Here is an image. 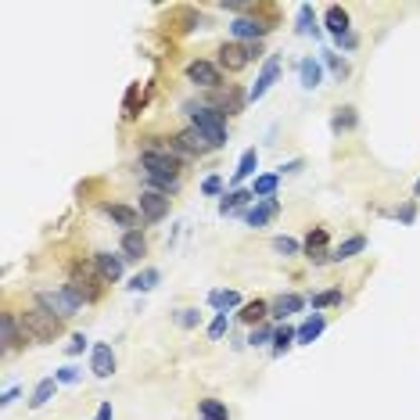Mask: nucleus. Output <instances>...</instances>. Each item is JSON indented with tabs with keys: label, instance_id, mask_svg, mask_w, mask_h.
<instances>
[{
	"label": "nucleus",
	"instance_id": "nucleus-1",
	"mask_svg": "<svg viewBox=\"0 0 420 420\" xmlns=\"http://www.w3.org/2000/svg\"><path fill=\"white\" fill-rule=\"evenodd\" d=\"M18 327H22L25 341H36V345H47V341H54L57 334H62V320H57L54 313H47L43 306L25 309L18 316Z\"/></svg>",
	"mask_w": 420,
	"mask_h": 420
},
{
	"label": "nucleus",
	"instance_id": "nucleus-2",
	"mask_svg": "<svg viewBox=\"0 0 420 420\" xmlns=\"http://www.w3.org/2000/svg\"><path fill=\"white\" fill-rule=\"evenodd\" d=\"M191 111V126L212 144V147H223L226 144V115L212 104H187Z\"/></svg>",
	"mask_w": 420,
	"mask_h": 420
},
{
	"label": "nucleus",
	"instance_id": "nucleus-3",
	"mask_svg": "<svg viewBox=\"0 0 420 420\" xmlns=\"http://www.w3.org/2000/svg\"><path fill=\"white\" fill-rule=\"evenodd\" d=\"M36 306H43L57 320H69V316H76L83 309V298L72 287H57V291H36Z\"/></svg>",
	"mask_w": 420,
	"mask_h": 420
},
{
	"label": "nucleus",
	"instance_id": "nucleus-4",
	"mask_svg": "<svg viewBox=\"0 0 420 420\" xmlns=\"http://www.w3.org/2000/svg\"><path fill=\"white\" fill-rule=\"evenodd\" d=\"M101 284H108V280L101 277L97 266H90V262H76V266H72L69 287L83 298V302H94V298H101Z\"/></svg>",
	"mask_w": 420,
	"mask_h": 420
},
{
	"label": "nucleus",
	"instance_id": "nucleus-5",
	"mask_svg": "<svg viewBox=\"0 0 420 420\" xmlns=\"http://www.w3.org/2000/svg\"><path fill=\"white\" fill-rule=\"evenodd\" d=\"M262 57V43H223L219 47V69L226 72H241L248 69V62Z\"/></svg>",
	"mask_w": 420,
	"mask_h": 420
},
{
	"label": "nucleus",
	"instance_id": "nucleus-6",
	"mask_svg": "<svg viewBox=\"0 0 420 420\" xmlns=\"http://www.w3.org/2000/svg\"><path fill=\"white\" fill-rule=\"evenodd\" d=\"M169 216V194H158V191H144L140 194V219L144 223H158Z\"/></svg>",
	"mask_w": 420,
	"mask_h": 420
},
{
	"label": "nucleus",
	"instance_id": "nucleus-7",
	"mask_svg": "<svg viewBox=\"0 0 420 420\" xmlns=\"http://www.w3.org/2000/svg\"><path fill=\"white\" fill-rule=\"evenodd\" d=\"M277 76H280V57L269 54L266 65H262V72H259V79H255V86L248 90V101H262V97L269 94V86L277 83Z\"/></svg>",
	"mask_w": 420,
	"mask_h": 420
},
{
	"label": "nucleus",
	"instance_id": "nucleus-8",
	"mask_svg": "<svg viewBox=\"0 0 420 420\" xmlns=\"http://www.w3.org/2000/svg\"><path fill=\"white\" fill-rule=\"evenodd\" d=\"M230 29H233V36L241 40V43H259V40H262V36H266V33H269V29H273V25L259 22L255 15H241V18H237Z\"/></svg>",
	"mask_w": 420,
	"mask_h": 420
},
{
	"label": "nucleus",
	"instance_id": "nucleus-9",
	"mask_svg": "<svg viewBox=\"0 0 420 420\" xmlns=\"http://www.w3.org/2000/svg\"><path fill=\"white\" fill-rule=\"evenodd\" d=\"M176 151H179V158H187V155H205V151H212V144H208L194 126H187V130H179L176 133Z\"/></svg>",
	"mask_w": 420,
	"mask_h": 420
},
{
	"label": "nucleus",
	"instance_id": "nucleus-10",
	"mask_svg": "<svg viewBox=\"0 0 420 420\" xmlns=\"http://www.w3.org/2000/svg\"><path fill=\"white\" fill-rule=\"evenodd\" d=\"M187 79L191 83H198V86H205V90H219V83H223V76H219V65H212V62H191L187 65Z\"/></svg>",
	"mask_w": 420,
	"mask_h": 420
},
{
	"label": "nucleus",
	"instance_id": "nucleus-11",
	"mask_svg": "<svg viewBox=\"0 0 420 420\" xmlns=\"http://www.w3.org/2000/svg\"><path fill=\"white\" fill-rule=\"evenodd\" d=\"M277 212H280V201H277V198H262V201H255L252 208H245L241 219H245L248 226H255V230H259V226H266L269 219H273Z\"/></svg>",
	"mask_w": 420,
	"mask_h": 420
},
{
	"label": "nucleus",
	"instance_id": "nucleus-12",
	"mask_svg": "<svg viewBox=\"0 0 420 420\" xmlns=\"http://www.w3.org/2000/svg\"><path fill=\"white\" fill-rule=\"evenodd\" d=\"M90 370H94V377H101V381L115 374V352H111V345H104V341L94 345V352H90Z\"/></svg>",
	"mask_w": 420,
	"mask_h": 420
},
{
	"label": "nucleus",
	"instance_id": "nucleus-13",
	"mask_svg": "<svg viewBox=\"0 0 420 420\" xmlns=\"http://www.w3.org/2000/svg\"><path fill=\"white\" fill-rule=\"evenodd\" d=\"M306 306V298L302 294H277L273 298V302H269V316H277V320H287L291 313H298V309H302Z\"/></svg>",
	"mask_w": 420,
	"mask_h": 420
},
{
	"label": "nucleus",
	"instance_id": "nucleus-14",
	"mask_svg": "<svg viewBox=\"0 0 420 420\" xmlns=\"http://www.w3.org/2000/svg\"><path fill=\"white\" fill-rule=\"evenodd\" d=\"M123 262H126V259H123V255H115V252H97V255H94V266L101 269V277L111 280V284L123 277Z\"/></svg>",
	"mask_w": 420,
	"mask_h": 420
},
{
	"label": "nucleus",
	"instance_id": "nucleus-15",
	"mask_svg": "<svg viewBox=\"0 0 420 420\" xmlns=\"http://www.w3.org/2000/svg\"><path fill=\"white\" fill-rule=\"evenodd\" d=\"M104 216H108V219H115V223L123 226L126 233L140 226V212H137V208H130V205H104Z\"/></svg>",
	"mask_w": 420,
	"mask_h": 420
},
{
	"label": "nucleus",
	"instance_id": "nucleus-16",
	"mask_svg": "<svg viewBox=\"0 0 420 420\" xmlns=\"http://www.w3.org/2000/svg\"><path fill=\"white\" fill-rule=\"evenodd\" d=\"M118 252H123V259H133V262H140V259L147 255V237H144L140 230H130V233H123V245H118Z\"/></svg>",
	"mask_w": 420,
	"mask_h": 420
},
{
	"label": "nucleus",
	"instance_id": "nucleus-17",
	"mask_svg": "<svg viewBox=\"0 0 420 420\" xmlns=\"http://www.w3.org/2000/svg\"><path fill=\"white\" fill-rule=\"evenodd\" d=\"M0 341H4V352H11V348H18V345L25 341L22 327H18V320H15L11 313L0 316Z\"/></svg>",
	"mask_w": 420,
	"mask_h": 420
},
{
	"label": "nucleus",
	"instance_id": "nucleus-18",
	"mask_svg": "<svg viewBox=\"0 0 420 420\" xmlns=\"http://www.w3.org/2000/svg\"><path fill=\"white\" fill-rule=\"evenodd\" d=\"M306 259L309 262H327V259H331V255H327V230L323 226L309 230V237H306Z\"/></svg>",
	"mask_w": 420,
	"mask_h": 420
},
{
	"label": "nucleus",
	"instance_id": "nucleus-19",
	"mask_svg": "<svg viewBox=\"0 0 420 420\" xmlns=\"http://www.w3.org/2000/svg\"><path fill=\"white\" fill-rule=\"evenodd\" d=\"M298 79H302L306 90H316L323 83V62H316V57H302V62H298Z\"/></svg>",
	"mask_w": 420,
	"mask_h": 420
},
{
	"label": "nucleus",
	"instance_id": "nucleus-20",
	"mask_svg": "<svg viewBox=\"0 0 420 420\" xmlns=\"http://www.w3.org/2000/svg\"><path fill=\"white\" fill-rule=\"evenodd\" d=\"M327 33H331L334 40H341V36L352 33V29H348V11H345V8H338V4L327 8Z\"/></svg>",
	"mask_w": 420,
	"mask_h": 420
},
{
	"label": "nucleus",
	"instance_id": "nucleus-21",
	"mask_svg": "<svg viewBox=\"0 0 420 420\" xmlns=\"http://www.w3.org/2000/svg\"><path fill=\"white\" fill-rule=\"evenodd\" d=\"M245 101H248V94H245V90H237V86L219 90V111H223V115H237V111H245Z\"/></svg>",
	"mask_w": 420,
	"mask_h": 420
},
{
	"label": "nucleus",
	"instance_id": "nucleus-22",
	"mask_svg": "<svg viewBox=\"0 0 420 420\" xmlns=\"http://www.w3.org/2000/svg\"><path fill=\"white\" fill-rule=\"evenodd\" d=\"M323 327H327V316H323V313H313L302 327H298V345H313V341L323 334Z\"/></svg>",
	"mask_w": 420,
	"mask_h": 420
},
{
	"label": "nucleus",
	"instance_id": "nucleus-23",
	"mask_svg": "<svg viewBox=\"0 0 420 420\" xmlns=\"http://www.w3.org/2000/svg\"><path fill=\"white\" fill-rule=\"evenodd\" d=\"M255 169H259V151H255V147H248V151L241 155V162H237V169H233V179H230L233 191H237V184H245Z\"/></svg>",
	"mask_w": 420,
	"mask_h": 420
},
{
	"label": "nucleus",
	"instance_id": "nucleus-24",
	"mask_svg": "<svg viewBox=\"0 0 420 420\" xmlns=\"http://www.w3.org/2000/svg\"><path fill=\"white\" fill-rule=\"evenodd\" d=\"M54 392H57V377H43V381L33 388V395H29V406H33V409L47 406V402L54 399Z\"/></svg>",
	"mask_w": 420,
	"mask_h": 420
},
{
	"label": "nucleus",
	"instance_id": "nucleus-25",
	"mask_svg": "<svg viewBox=\"0 0 420 420\" xmlns=\"http://www.w3.org/2000/svg\"><path fill=\"white\" fill-rule=\"evenodd\" d=\"M277 187H280V172H262V176H255L252 194L262 201V198H273V194H277Z\"/></svg>",
	"mask_w": 420,
	"mask_h": 420
},
{
	"label": "nucleus",
	"instance_id": "nucleus-26",
	"mask_svg": "<svg viewBox=\"0 0 420 420\" xmlns=\"http://www.w3.org/2000/svg\"><path fill=\"white\" fill-rule=\"evenodd\" d=\"M237 316H241V323H252V327H259V323L269 316V302H262V298H255V302H245Z\"/></svg>",
	"mask_w": 420,
	"mask_h": 420
},
{
	"label": "nucleus",
	"instance_id": "nucleus-27",
	"mask_svg": "<svg viewBox=\"0 0 420 420\" xmlns=\"http://www.w3.org/2000/svg\"><path fill=\"white\" fill-rule=\"evenodd\" d=\"M363 248H367V237H363V233H355V237H348V241H341V245L331 252V259H334V262H345V259L359 255Z\"/></svg>",
	"mask_w": 420,
	"mask_h": 420
},
{
	"label": "nucleus",
	"instance_id": "nucleus-28",
	"mask_svg": "<svg viewBox=\"0 0 420 420\" xmlns=\"http://www.w3.org/2000/svg\"><path fill=\"white\" fill-rule=\"evenodd\" d=\"M255 194L252 191H241V187H237V191H230V194H223V201H219V216H230V212H237V208H241V205H248Z\"/></svg>",
	"mask_w": 420,
	"mask_h": 420
},
{
	"label": "nucleus",
	"instance_id": "nucleus-29",
	"mask_svg": "<svg viewBox=\"0 0 420 420\" xmlns=\"http://www.w3.org/2000/svg\"><path fill=\"white\" fill-rule=\"evenodd\" d=\"M320 62L334 72V79H338V83H341V79H348V72H352V69H348V62H345L341 54H334V50H320Z\"/></svg>",
	"mask_w": 420,
	"mask_h": 420
},
{
	"label": "nucleus",
	"instance_id": "nucleus-30",
	"mask_svg": "<svg viewBox=\"0 0 420 420\" xmlns=\"http://www.w3.org/2000/svg\"><path fill=\"white\" fill-rule=\"evenodd\" d=\"M158 280H162V273H158V269H140V273H137V277H133L126 287L144 294V291H155V287H158Z\"/></svg>",
	"mask_w": 420,
	"mask_h": 420
},
{
	"label": "nucleus",
	"instance_id": "nucleus-31",
	"mask_svg": "<svg viewBox=\"0 0 420 420\" xmlns=\"http://www.w3.org/2000/svg\"><path fill=\"white\" fill-rule=\"evenodd\" d=\"M355 123H359L355 108H352V104H345V108H338V111H334V118H331V130H334V133H345V130H355Z\"/></svg>",
	"mask_w": 420,
	"mask_h": 420
},
{
	"label": "nucleus",
	"instance_id": "nucleus-32",
	"mask_svg": "<svg viewBox=\"0 0 420 420\" xmlns=\"http://www.w3.org/2000/svg\"><path fill=\"white\" fill-rule=\"evenodd\" d=\"M291 345H298V327H277V334H273V355H284Z\"/></svg>",
	"mask_w": 420,
	"mask_h": 420
},
{
	"label": "nucleus",
	"instance_id": "nucleus-33",
	"mask_svg": "<svg viewBox=\"0 0 420 420\" xmlns=\"http://www.w3.org/2000/svg\"><path fill=\"white\" fill-rule=\"evenodd\" d=\"M198 409H201L205 420H230V409H226V402H219V399H201Z\"/></svg>",
	"mask_w": 420,
	"mask_h": 420
},
{
	"label": "nucleus",
	"instance_id": "nucleus-34",
	"mask_svg": "<svg viewBox=\"0 0 420 420\" xmlns=\"http://www.w3.org/2000/svg\"><path fill=\"white\" fill-rule=\"evenodd\" d=\"M208 306H216L219 313L237 309V306H241V294H237V291H212V294H208Z\"/></svg>",
	"mask_w": 420,
	"mask_h": 420
},
{
	"label": "nucleus",
	"instance_id": "nucleus-35",
	"mask_svg": "<svg viewBox=\"0 0 420 420\" xmlns=\"http://www.w3.org/2000/svg\"><path fill=\"white\" fill-rule=\"evenodd\" d=\"M298 33L302 36H320V25H316V15H313V4H302L298 8Z\"/></svg>",
	"mask_w": 420,
	"mask_h": 420
},
{
	"label": "nucleus",
	"instance_id": "nucleus-36",
	"mask_svg": "<svg viewBox=\"0 0 420 420\" xmlns=\"http://www.w3.org/2000/svg\"><path fill=\"white\" fill-rule=\"evenodd\" d=\"M273 334H277V327L259 323V327H252V338H248V345H252V348H259V345H269V341H273Z\"/></svg>",
	"mask_w": 420,
	"mask_h": 420
},
{
	"label": "nucleus",
	"instance_id": "nucleus-37",
	"mask_svg": "<svg viewBox=\"0 0 420 420\" xmlns=\"http://www.w3.org/2000/svg\"><path fill=\"white\" fill-rule=\"evenodd\" d=\"M176 323L184 327V331H194V327L201 323V313L191 309V306H184V309H176Z\"/></svg>",
	"mask_w": 420,
	"mask_h": 420
},
{
	"label": "nucleus",
	"instance_id": "nucleus-38",
	"mask_svg": "<svg viewBox=\"0 0 420 420\" xmlns=\"http://www.w3.org/2000/svg\"><path fill=\"white\" fill-rule=\"evenodd\" d=\"M338 302H341V291H338V287L313 294V309H316V313H320V309H327V306H338Z\"/></svg>",
	"mask_w": 420,
	"mask_h": 420
},
{
	"label": "nucleus",
	"instance_id": "nucleus-39",
	"mask_svg": "<svg viewBox=\"0 0 420 420\" xmlns=\"http://www.w3.org/2000/svg\"><path fill=\"white\" fill-rule=\"evenodd\" d=\"M226 327H230V316H226V313H216V320L208 323V338H212V341H219V338L226 334Z\"/></svg>",
	"mask_w": 420,
	"mask_h": 420
},
{
	"label": "nucleus",
	"instance_id": "nucleus-40",
	"mask_svg": "<svg viewBox=\"0 0 420 420\" xmlns=\"http://www.w3.org/2000/svg\"><path fill=\"white\" fill-rule=\"evenodd\" d=\"M273 252H280V255H298V252H302V245L291 241V237H273Z\"/></svg>",
	"mask_w": 420,
	"mask_h": 420
},
{
	"label": "nucleus",
	"instance_id": "nucleus-41",
	"mask_svg": "<svg viewBox=\"0 0 420 420\" xmlns=\"http://www.w3.org/2000/svg\"><path fill=\"white\" fill-rule=\"evenodd\" d=\"M54 377H57V384H76L79 381V367H62V370H54Z\"/></svg>",
	"mask_w": 420,
	"mask_h": 420
},
{
	"label": "nucleus",
	"instance_id": "nucleus-42",
	"mask_svg": "<svg viewBox=\"0 0 420 420\" xmlns=\"http://www.w3.org/2000/svg\"><path fill=\"white\" fill-rule=\"evenodd\" d=\"M201 191H205L208 198H216V194H223V176H208L205 184H201Z\"/></svg>",
	"mask_w": 420,
	"mask_h": 420
},
{
	"label": "nucleus",
	"instance_id": "nucleus-43",
	"mask_svg": "<svg viewBox=\"0 0 420 420\" xmlns=\"http://www.w3.org/2000/svg\"><path fill=\"white\" fill-rule=\"evenodd\" d=\"M137 94H140V86H130V94H126V118L137 115Z\"/></svg>",
	"mask_w": 420,
	"mask_h": 420
},
{
	"label": "nucleus",
	"instance_id": "nucleus-44",
	"mask_svg": "<svg viewBox=\"0 0 420 420\" xmlns=\"http://www.w3.org/2000/svg\"><path fill=\"white\" fill-rule=\"evenodd\" d=\"M83 348H86V338H83V334H72V341L65 345V352H69V355H79Z\"/></svg>",
	"mask_w": 420,
	"mask_h": 420
},
{
	"label": "nucleus",
	"instance_id": "nucleus-45",
	"mask_svg": "<svg viewBox=\"0 0 420 420\" xmlns=\"http://www.w3.org/2000/svg\"><path fill=\"white\" fill-rule=\"evenodd\" d=\"M413 219H416V205L409 201V205H402V208H399V223H413Z\"/></svg>",
	"mask_w": 420,
	"mask_h": 420
},
{
	"label": "nucleus",
	"instance_id": "nucleus-46",
	"mask_svg": "<svg viewBox=\"0 0 420 420\" xmlns=\"http://www.w3.org/2000/svg\"><path fill=\"white\" fill-rule=\"evenodd\" d=\"M94 420H115V409H111V402H101V406H97V413H94Z\"/></svg>",
	"mask_w": 420,
	"mask_h": 420
},
{
	"label": "nucleus",
	"instance_id": "nucleus-47",
	"mask_svg": "<svg viewBox=\"0 0 420 420\" xmlns=\"http://www.w3.org/2000/svg\"><path fill=\"white\" fill-rule=\"evenodd\" d=\"M22 392H18V388H8V392H4V399H0V406H11L15 399H18Z\"/></svg>",
	"mask_w": 420,
	"mask_h": 420
},
{
	"label": "nucleus",
	"instance_id": "nucleus-48",
	"mask_svg": "<svg viewBox=\"0 0 420 420\" xmlns=\"http://www.w3.org/2000/svg\"><path fill=\"white\" fill-rule=\"evenodd\" d=\"M338 43H341L345 50H355V43H359V36H355V33H348V36H341Z\"/></svg>",
	"mask_w": 420,
	"mask_h": 420
},
{
	"label": "nucleus",
	"instance_id": "nucleus-49",
	"mask_svg": "<svg viewBox=\"0 0 420 420\" xmlns=\"http://www.w3.org/2000/svg\"><path fill=\"white\" fill-rule=\"evenodd\" d=\"M302 169V158H294V162H287V165H280V172H298Z\"/></svg>",
	"mask_w": 420,
	"mask_h": 420
},
{
	"label": "nucleus",
	"instance_id": "nucleus-50",
	"mask_svg": "<svg viewBox=\"0 0 420 420\" xmlns=\"http://www.w3.org/2000/svg\"><path fill=\"white\" fill-rule=\"evenodd\" d=\"M416 194H420V179H416Z\"/></svg>",
	"mask_w": 420,
	"mask_h": 420
},
{
	"label": "nucleus",
	"instance_id": "nucleus-51",
	"mask_svg": "<svg viewBox=\"0 0 420 420\" xmlns=\"http://www.w3.org/2000/svg\"><path fill=\"white\" fill-rule=\"evenodd\" d=\"M201 420H205V416H201Z\"/></svg>",
	"mask_w": 420,
	"mask_h": 420
}]
</instances>
